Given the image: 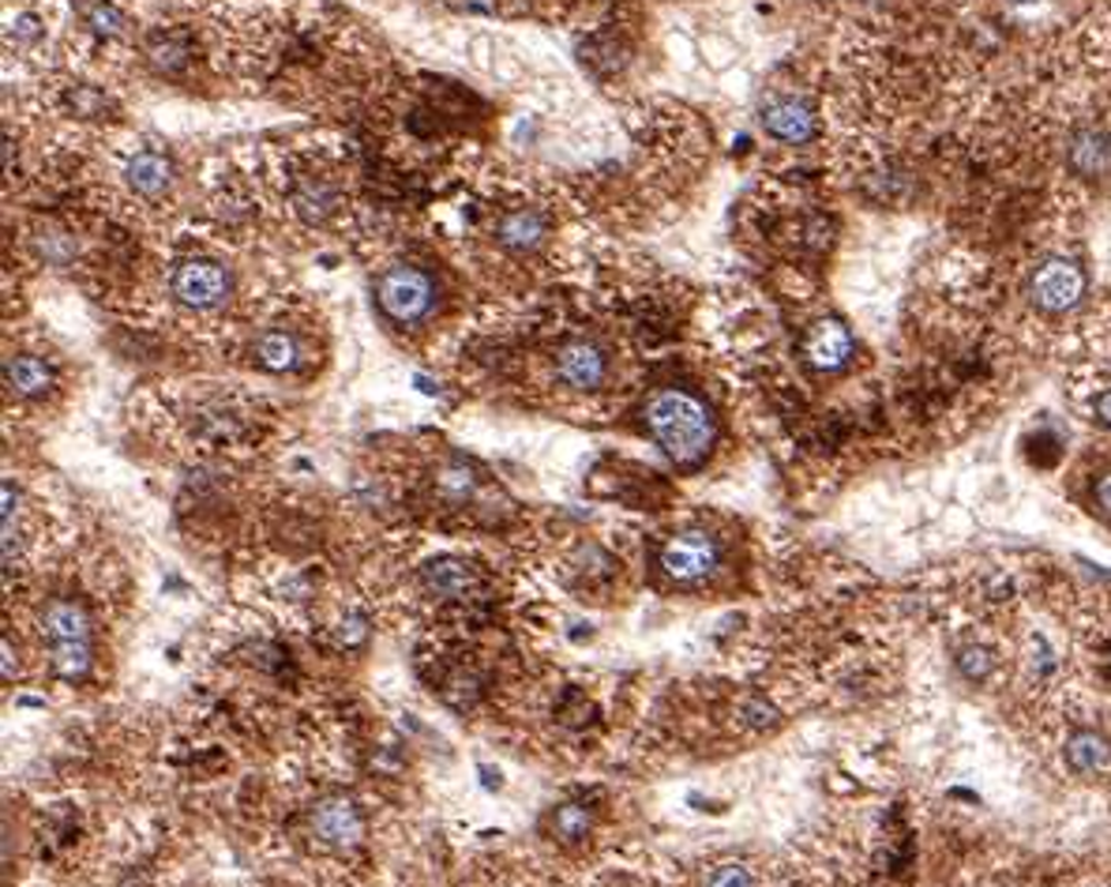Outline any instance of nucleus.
<instances>
[{"label": "nucleus", "instance_id": "obj_1", "mask_svg": "<svg viewBox=\"0 0 1111 887\" xmlns=\"http://www.w3.org/2000/svg\"><path fill=\"white\" fill-rule=\"evenodd\" d=\"M642 421H647L653 444L677 467H699L713 451V440H718V426H713L710 407L688 388L653 391L647 407H642Z\"/></svg>", "mask_w": 1111, "mask_h": 887}, {"label": "nucleus", "instance_id": "obj_2", "mask_svg": "<svg viewBox=\"0 0 1111 887\" xmlns=\"http://www.w3.org/2000/svg\"><path fill=\"white\" fill-rule=\"evenodd\" d=\"M376 301L380 312L394 323H421L429 320L436 305V282L413 263H394L376 279Z\"/></svg>", "mask_w": 1111, "mask_h": 887}, {"label": "nucleus", "instance_id": "obj_3", "mask_svg": "<svg viewBox=\"0 0 1111 887\" xmlns=\"http://www.w3.org/2000/svg\"><path fill=\"white\" fill-rule=\"evenodd\" d=\"M721 549L707 530H683V535H672L661 546L658 565L672 584H702L718 571Z\"/></svg>", "mask_w": 1111, "mask_h": 887}, {"label": "nucleus", "instance_id": "obj_4", "mask_svg": "<svg viewBox=\"0 0 1111 887\" xmlns=\"http://www.w3.org/2000/svg\"><path fill=\"white\" fill-rule=\"evenodd\" d=\"M173 298L196 312L218 309L230 298V271L214 260H184L173 271Z\"/></svg>", "mask_w": 1111, "mask_h": 887}, {"label": "nucleus", "instance_id": "obj_5", "mask_svg": "<svg viewBox=\"0 0 1111 887\" xmlns=\"http://www.w3.org/2000/svg\"><path fill=\"white\" fill-rule=\"evenodd\" d=\"M1085 293V271L1074 260H1048L1029 282V298L1044 312H1067L1074 309Z\"/></svg>", "mask_w": 1111, "mask_h": 887}, {"label": "nucleus", "instance_id": "obj_6", "mask_svg": "<svg viewBox=\"0 0 1111 887\" xmlns=\"http://www.w3.org/2000/svg\"><path fill=\"white\" fill-rule=\"evenodd\" d=\"M312 835L334 850H353L364 839V816L350 797H323L312 808Z\"/></svg>", "mask_w": 1111, "mask_h": 887}, {"label": "nucleus", "instance_id": "obj_7", "mask_svg": "<svg viewBox=\"0 0 1111 887\" xmlns=\"http://www.w3.org/2000/svg\"><path fill=\"white\" fill-rule=\"evenodd\" d=\"M762 128L767 136L781 143H808L815 136V110H811L808 98H797V94H778L762 106L759 113Z\"/></svg>", "mask_w": 1111, "mask_h": 887}, {"label": "nucleus", "instance_id": "obj_8", "mask_svg": "<svg viewBox=\"0 0 1111 887\" xmlns=\"http://www.w3.org/2000/svg\"><path fill=\"white\" fill-rule=\"evenodd\" d=\"M556 372H560V380L571 383V388L593 391V388H601L604 377H609V358H604V350L598 342L571 339L568 347H560V353H556Z\"/></svg>", "mask_w": 1111, "mask_h": 887}, {"label": "nucleus", "instance_id": "obj_9", "mask_svg": "<svg viewBox=\"0 0 1111 887\" xmlns=\"http://www.w3.org/2000/svg\"><path fill=\"white\" fill-rule=\"evenodd\" d=\"M803 358L815 372H838L852 358V335L841 320H819L803 339Z\"/></svg>", "mask_w": 1111, "mask_h": 887}, {"label": "nucleus", "instance_id": "obj_10", "mask_svg": "<svg viewBox=\"0 0 1111 887\" xmlns=\"http://www.w3.org/2000/svg\"><path fill=\"white\" fill-rule=\"evenodd\" d=\"M124 181H128V189L136 196H143V200H162V196L173 189V159L154 151V147H143V151H136L132 162H128Z\"/></svg>", "mask_w": 1111, "mask_h": 887}, {"label": "nucleus", "instance_id": "obj_11", "mask_svg": "<svg viewBox=\"0 0 1111 887\" xmlns=\"http://www.w3.org/2000/svg\"><path fill=\"white\" fill-rule=\"evenodd\" d=\"M42 636L49 639V647H57V644H91V620H87L83 606H79V602L57 598V602H49L46 614H42Z\"/></svg>", "mask_w": 1111, "mask_h": 887}, {"label": "nucleus", "instance_id": "obj_12", "mask_svg": "<svg viewBox=\"0 0 1111 887\" xmlns=\"http://www.w3.org/2000/svg\"><path fill=\"white\" fill-rule=\"evenodd\" d=\"M1070 170L1097 181V177L1111 173V136L1104 128H1081L1070 140Z\"/></svg>", "mask_w": 1111, "mask_h": 887}, {"label": "nucleus", "instance_id": "obj_13", "mask_svg": "<svg viewBox=\"0 0 1111 887\" xmlns=\"http://www.w3.org/2000/svg\"><path fill=\"white\" fill-rule=\"evenodd\" d=\"M496 238H500L503 249L511 252H533L541 249L544 238H549V222H544L541 211L533 207H519V211H508L496 226Z\"/></svg>", "mask_w": 1111, "mask_h": 887}, {"label": "nucleus", "instance_id": "obj_14", "mask_svg": "<svg viewBox=\"0 0 1111 887\" xmlns=\"http://www.w3.org/2000/svg\"><path fill=\"white\" fill-rule=\"evenodd\" d=\"M1067 764L1074 775L1097 778L1111 767V741L1100 729H1078L1067 741Z\"/></svg>", "mask_w": 1111, "mask_h": 887}, {"label": "nucleus", "instance_id": "obj_15", "mask_svg": "<svg viewBox=\"0 0 1111 887\" xmlns=\"http://www.w3.org/2000/svg\"><path fill=\"white\" fill-rule=\"evenodd\" d=\"M421 579H424V587H429L432 595H440V598H466L473 587H478V576H473V568L462 565V560H454V557L429 560V565L421 568Z\"/></svg>", "mask_w": 1111, "mask_h": 887}, {"label": "nucleus", "instance_id": "obj_16", "mask_svg": "<svg viewBox=\"0 0 1111 887\" xmlns=\"http://www.w3.org/2000/svg\"><path fill=\"white\" fill-rule=\"evenodd\" d=\"M4 383L16 396H46L49 383H53V369L34 353H12L4 361Z\"/></svg>", "mask_w": 1111, "mask_h": 887}, {"label": "nucleus", "instance_id": "obj_17", "mask_svg": "<svg viewBox=\"0 0 1111 887\" xmlns=\"http://www.w3.org/2000/svg\"><path fill=\"white\" fill-rule=\"evenodd\" d=\"M256 361L271 372H290L297 369V361H301V347H297V339L290 331H263L260 339H256Z\"/></svg>", "mask_w": 1111, "mask_h": 887}, {"label": "nucleus", "instance_id": "obj_18", "mask_svg": "<svg viewBox=\"0 0 1111 887\" xmlns=\"http://www.w3.org/2000/svg\"><path fill=\"white\" fill-rule=\"evenodd\" d=\"M293 207L304 215L309 222H323L327 215L339 207V192L331 189L327 181H316V177H304V181H297V189H293Z\"/></svg>", "mask_w": 1111, "mask_h": 887}, {"label": "nucleus", "instance_id": "obj_19", "mask_svg": "<svg viewBox=\"0 0 1111 887\" xmlns=\"http://www.w3.org/2000/svg\"><path fill=\"white\" fill-rule=\"evenodd\" d=\"M590 824H593L590 808H587V805H579V801H571V805H560V808H556V816H552V835H556V839H563V843H579L582 835L590 831Z\"/></svg>", "mask_w": 1111, "mask_h": 887}, {"label": "nucleus", "instance_id": "obj_20", "mask_svg": "<svg viewBox=\"0 0 1111 887\" xmlns=\"http://www.w3.org/2000/svg\"><path fill=\"white\" fill-rule=\"evenodd\" d=\"M958 669H961V677L972 685H980V681H988L991 677V669H995V655H991L988 647H965V650H958Z\"/></svg>", "mask_w": 1111, "mask_h": 887}, {"label": "nucleus", "instance_id": "obj_21", "mask_svg": "<svg viewBox=\"0 0 1111 887\" xmlns=\"http://www.w3.org/2000/svg\"><path fill=\"white\" fill-rule=\"evenodd\" d=\"M91 27H94L98 34L113 38V34H121V31H124V16L117 12L113 4H94V8H91Z\"/></svg>", "mask_w": 1111, "mask_h": 887}, {"label": "nucleus", "instance_id": "obj_22", "mask_svg": "<svg viewBox=\"0 0 1111 887\" xmlns=\"http://www.w3.org/2000/svg\"><path fill=\"white\" fill-rule=\"evenodd\" d=\"M68 102H72V110H76V113H83V117L106 113V106H109V102H106V94H102V91H94V87H76Z\"/></svg>", "mask_w": 1111, "mask_h": 887}, {"label": "nucleus", "instance_id": "obj_23", "mask_svg": "<svg viewBox=\"0 0 1111 887\" xmlns=\"http://www.w3.org/2000/svg\"><path fill=\"white\" fill-rule=\"evenodd\" d=\"M339 647H361L364 639H369V620H364L361 614H353V617H346L342 625H339Z\"/></svg>", "mask_w": 1111, "mask_h": 887}, {"label": "nucleus", "instance_id": "obj_24", "mask_svg": "<svg viewBox=\"0 0 1111 887\" xmlns=\"http://www.w3.org/2000/svg\"><path fill=\"white\" fill-rule=\"evenodd\" d=\"M710 887H751V873L743 869V865H721V869L710 876Z\"/></svg>", "mask_w": 1111, "mask_h": 887}, {"label": "nucleus", "instance_id": "obj_25", "mask_svg": "<svg viewBox=\"0 0 1111 887\" xmlns=\"http://www.w3.org/2000/svg\"><path fill=\"white\" fill-rule=\"evenodd\" d=\"M38 34H42V27H38L34 16H19V19H12V27H8V38H16L19 46L34 42Z\"/></svg>", "mask_w": 1111, "mask_h": 887}, {"label": "nucleus", "instance_id": "obj_26", "mask_svg": "<svg viewBox=\"0 0 1111 887\" xmlns=\"http://www.w3.org/2000/svg\"><path fill=\"white\" fill-rule=\"evenodd\" d=\"M440 486L448 489V492H454V497H466V492L473 489V475H470V470H462V467H454V470H443Z\"/></svg>", "mask_w": 1111, "mask_h": 887}, {"label": "nucleus", "instance_id": "obj_27", "mask_svg": "<svg viewBox=\"0 0 1111 887\" xmlns=\"http://www.w3.org/2000/svg\"><path fill=\"white\" fill-rule=\"evenodd\" d=\"M1093 500L1100 505V511H1108V516H1111V470H1108V475H1100V478H1097Z\"/></svg>", "mask_w": 1111, "mask_h": 887}, {"label": "nucleus", "instance_id": "obj_28", "mask_svg": "<svg viewBox=\"0 0 1111 887\" xmlns=\"http://www.w3.org/2000/svg\"><path fill=\"white\" fill-rule=\"evenodd\" d=\"M1097 413H1100V421H1104V426H1111V391H1104V396L1097 399Z\"/></svg>", "mask_w": 1111, "mask_h": 887}]
</instances>
